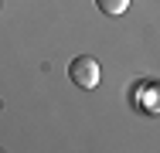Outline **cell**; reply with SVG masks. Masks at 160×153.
Here are the masks:
<instances>
[{"instance_id": "obj_1", "label": "cell", "mask_w": 160, "mask_h": 153, "mask_svg": "<svg viewBox=\"0 0 160 153\" xmlns=\"http://www.w3.org/2000/svg\"><path fill=\"white\" fill-rule=\"evenodd\" d=\"M68 78H72L78 89H96L99 78H102V68H99V61H96V58L78 55V58L68 65Z\"/></svg>"}, {"instance_id": "obj_2", "label": "cell", "mask_w": 160, "mask_h": 153, "mask_svg": "<svg viewBox=\"0 0 160 153\" xmlns=\"http://www.w3.org/2000/svg\"><path fill=\"white\" fill-rule=\"evenodd\" d=\"M136 102L147 112H160V85H143V92H136Z\"/></svg>"}, {"instance_id": "obj_3", "label": "cell", "mask_w": 160, "mask_h": 153, "mask_svg": "<svg viewBox=\"0 0 160 153\" xmlns=\"http://www.w3.org/2000/svg\"><path fill=\"white\" fill-rule=\"evenodd\" d=\"M96 7L102 14H109V17H119V14L129 10V0H96Z\"/></svg>"}]
</instances>
